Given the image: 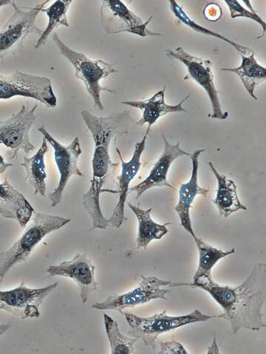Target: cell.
<instances>
[{"label": "cell", "mask_w": 266, "mask_h": 354, "mask_svg": "<svg viewBox=\"0 0 266 354\" xmlns=\"http://www.w3.org/2000/svg\"><path fill=\"white\" fill-rule=\"evenodd\" d=\"M225 3L229 9L231 17L232 19L244 17L258 22V24L263 28V35L258 39H262L265 37V21H263V19L259 15H258L254 10H249L246 9L245 8L242 7L238 1H231V0H229V1H225Z\"/></svg>", "instance_id": "cell-28"}, {"label": "cell", "mask_w": 266, "mask_h": 354, "mask_svg": "<svg viewBox=\"0 0 266 354\" xmlns=\"http://www.w3.org/2000/svg\"><path fill=\"white\" fill-rule=\"evenodd\" d=\"M47 272L50 276H62L74 281L79 286L80 296L84 304L87 302L92 292L99 290L95 278V266L85 254L79 253L71 260L50 266Z\"/></svg>", "instance_id": "cell-14"}, {"label": "cell", "mask_w": 266, "mask_h": 354, "mask_svg": "<svg viewBox=\"0 0 266 354\" xmlns=\"http://www.w3.org/2000/svg\"><path fill=\"white\" fill-rule=\"evenodd\" d=\"M209 165L218 182L214 203L219 210L220 216L228 218L238 210H247V206L242 205L240 201L236 183L228 178V176L219 174L212 162H209Z\"/></svg>", "instance_id": "cell-20"}, {"label": "cell", "mask_w": 266, "mask_h": 354, "mask_svg": "<svg viewBox=\"0 0 266 354\" xmlns=\"http://www.w3.org/2000/svg\"><path fill=\"white\" fill-rule=\"evenodd\" d=\"M207 353H220L215 337L213 339V344L209 347Z\"/></svg>", "instance_id": "cell-32"}, {"label": "cell", "mask_w": 266, "mask_h": 354, "mask_svg": "<svg viewBox=\"0 0 266 354\" xmlns=\"http://www.w3.org/2000/svg\"><path fill=\"white\" fill-rule=\"evenodd\" d=\"M199 288L207 292L223 308L218 315L229 321L231 333L236 335L241 329L259 330L266 327L263 309L266 299V264L254 266L245 281L236 287L221 286L213 278L202 277L190 284H172Z\"/></svg>", "instance_id": "cell-1"}, {"label": "cell", "mask_w": 266, "mask_h": 354, "mask_svg": "<svg viewBox=\"0 0 266 354\" xmlns=\"http://www.w3.org/2000/svg\"><path fill=\"white\" fill-rule=\"evenodd\" d=\"M14 1H8V0H0V8L8 6V5H12Z\"/></svg>", "instance_id": "cell-34"}, {"label": "cell", "mask_w": 266, "mask_h": 354, "mask_svg": "<svg viewBox=\"0 0 266 354\" xmlns=\"http://www.w3.org/2000/svg\"><path fill=\"white\" fill-rule=\"evenodd\" d=\"M15 97L35 99L51 108L57 105L49 77L20 71L10 75L0 74V100Z\"/></svg>", "instance_id": "cell-7"}, {"label": "cell", "mask_w": 266, "mask_h": 354, "mask_svg": "<svg viewBox=\"0 0 266 354\" xmlns=\"http://www.w3.org/2000/svg\"><path fill=\"white\" fill-rule=\"evenodd\" d=\"M50 1H44L35 7L21 8L14 1V15L0 30V59L16 53L31 33L41 35L42 30L36 25V19Z\"/></svg>", "instance_id": "cell-6"}, {"label": "cell", "mask_w": 266, "mask_h": 354, "mask_svg": "<svg viewBox=\"0 0 266 354\" xmlns=\"http://www.w3.org/2000/svg\"><path fill=\"white\" fill-rule=\"evenodd\" d=\"M48 151V142L42 140V145L37 152L32 157L24 158L21 166L26 171V181L35 194L46 196L47 185L46 165L44 158Z\"/></svg>", "instance_id": "cell-21"}, {"label": "cell", "mask_w": 266, "mask_h": 354, "mask_svg": "<svg viewBox=\"0 0 266 354\" xmlns=\"http://www.w3.org/2000/svg\"><path fill=\"white\" fill-rule=\"evenodd\" d=\"M71 223V219L59 216L35 212L24 234L6 250H0V283L10 269L26 261L39 243L51 232Z\"/></svg>", "instance_id": "cell-3"}, {"label": "cell", "mask_w": 266, "mask_h": 354, "mask_svg": "<svg viewBox=\"0 0 266 354\" xmlns=\"http://www.w3.org/2000/svg\"><path fill=\"white\" fill-rule=\"evenodd\" d=\"M13 165L8 163L5 160L3 155L0 153V175L3 174L8 169L11 167Z\"/></svg>", "instance_id": "cell-31"}, {"label": "cell", "mask_w": 266, "mask_h": 354, "mask_svg": "<svg viewBox=\"0 0 266 354\" xmlns=\"http://www.w3.org/2000/svg\"><path fill=\"white\" fill-rule=\"evenodd\" d=\"M73 3L72 0L69 1H58L53 2L49 7H44L42 10V12L47 15L48 18V24L46 28L42 30L38 41L35 44L37 49L44 46L48 41L49 37L52 35L55 28L60 26L69 27V21L68 19V11Z\"/></svg>", "instance_id": "cell-25"}, {"label": "cell", "mask_w": 266, "mask_h": 354, "mask_svg": "<svg viewBox=\"0 0 266 354\" xmlns=\"http://www.w3.org/2000/svg\"><path fill=\"white\" fill-rule=\"evenodd\" d=\"M161 354L165 353H179V354H188V352L186 350L181 343L177 342L175 339L169 342H161L160 343V351L159 352Z\"/></svg>", "instance_id": "cell-29"}, {"label": "cell", "mask_w": 266, "mask_h": 354, "mask_svg": "<svg viewBox=\"0 0 266 354\" xmlns=\"http://www.w3.org/2000/svg\"><path fill=\"white\" fill-rule=\"evenodd\" d=\"M10 327V324L0 325V336H2Z\"/></svg>", "instance_id": "cell-33"}, {"label": "cell", "mask_w": 266, "mask_h": 354, "mask_svg": "<svg viewBox=\"0 0 266 354\" xmlns=\"http://www.w3.org/2000/svg\"><path fill=\"white\" fill-rule=\"evenodd\" d=\"M166 87L163 86L161 91L155 93L152 97L143 102H124L121 104L143 111L142 118L137 122L136 125L142 127L148 124L149 129L157 123L161 117L172 113H186L187 110L183 107V104L190 97L188 95L184 100L176 105H170L165 102Z\"/></svg>", "instance_id": "cell-19"}, {"label": "cell", "mask_w": 266, "mask_h": 354, "mask_svg": "<svg viewBox=\"0 0 266 354\" xmlns=\"http://www.w3.org/2000/svg\"><path fill=\"white\" fill-rule=\"evenodd\" d=\"M104 321L111 349L110 353L112 354L134 353L137 339L122 335L117 321L112 317L104 315Z\"/></svg>", "instance_id": "cell-27"}, {"label": "cell", "mask_w": 266, "mask_h": 354, "mask_svg": "<svg viewBox=\"0 0 266 354\" xmlns=\"http://www.w3.org/2000/svg\"><path fill=\"white\" fill-rule=\"evenodd\" d=\"M193 238L199 253L198 267L193 277V280L202 278V277L213 278L212 271L215 264L220 259L236 252L234 248L225 251L211 246L208 243L197 237L196 235Z\"/></svg>", "instance_id": "cell-24"}, {"label": "cell", "mask_w": 266, "mask_h": 354, "mask_svg": "<svg viewBox=\"0 0 266 354\" xmlns=\"http://www.w3.org/2000/svg\"><path fill=\"white\" fill-rule=\"evenodd\" d=\"M170 5L172 13L175 16V17L177 19L180 20L182 22V24H184L185 26L192 28L195 32L202 33V35H204L213 37L223 41L227 42V44H229V46L234 48L240 55H246V57H247V55H249L250 54L254 52V50L251 48L242 46L241 44L230 40L229 38L226 37L225 36L220 35V33L218 32L209 30L206 28H204L202 26L197 24L195 21L192 20L190 17L187 16V15L185 13V11L179 6V4L175 1H173V0H172V1H170Z\"/></svg>", "instance_id": "cell-26"}, {"label": "cell", "mask_w": 266, "mask_h": 354, "mask_svg": "<svg viewBox=\"0 0 266 354\" xmlns=\"http://www.w3.org/2000/svg\"><path fill=\"white\" fill-rule=\"evenodd\" d=\"M37 106H22L19 112L0 120V144L8 149L9 159H15L19 151L29 154L36 149L30 140V131L35 123Z\"/></svg>", "instance_id": "cell-8"}, {"label": "cell", "mask_w": 266, "mask_h": 354, "mask_svg": "<svg viewBox=\"0 0 266 354\" xmlns=\"http://www.w3.org/2000/svg\"><path fill=\"white\" fill-rule=\"evenodd\" d=\"M101 3L102 24L107 35L130 32L143 38L160 35L148 28L153 15L144 21L119 0H103Z\"/></svg>", "instance_id": "cell-12"}, {"label": "cell", "mask_w": 266, "mask_h": 354, "mask_svg": "<svg viewBox=\"0 0 266 354\" xmlns=\"http://www.w3.org/2000/svg\"><path fill=\"white\" fill-rule=\"evenodd\" d=\"M137 218L139 223V232L136 240L138 249L146 250L150 243L154 240H160L168 234V226L170 223L163 225L155 223L151 218L152 208L143 209L139 206L127 203Z\"/></svg>", "instance_id": "cell-22"}, {"label": "cell", "mask_w": 266, "mask_h": 354, "mask_svg": "<svg viewBox=\"0 0 266 354\" xmlns=\"http://www.w3.org/2000/svg\"><path fill=\"white\" fill-rule=\"evenodd\" d=\"M166 55L180 61L186 66L188 74L184 80H193L204 88L213 107V115L209 116L214 119L227 120L229 113L222 109L212 71V62L194 57L182 48L166 50Z\"/></svg>", "instance_id": "cell-10"}, {"label": "cell", "mask_w": 266, "mask_h": 354, "mask_svg": "<svg viewBox=\"0 0 266 354\" xmlns=\"http://www.w3.org/2000/svg\"><path fill=\"white\" fill-rule=\"evenodd\" d=\"M58 284V282H55L47 286L31 289L21 283L13 290H0V310L21 319L38 318L41 315L39 306Z\"/></svg>", "instance_id": "cell-13"}, {"label": "cell", "mask_w": 266, "mask_h": 354, "mask_svg": "<svg viewBox=\"0 0 266 354\" xmlns=\"http://www.w3.org/2000/svg\"><path fill=\"white\" fill-rule=\"evenodd\" d=\"M123 314L130 328L128 336L142 340L148 346H154L159 337L166 332L218 317V315H205L198 309L191 314L179 317L168 316L166 311L149 317L127 313Z\"/></svg>", "instance_id": "cell-5"}, {"label": "cell", "mask_w": 266, "mask_h": 354, "mask_svg": "<svg viewBox=\"0 0 266 354\" xmlns=\"http://www.w3.org/2000/svg\"><path fill=\"white\" fill-rule=\"evenodd\" d=\"M81 115L94 142L92 179L90 187L83 196V206L91 217L93 229L106 230L109 224L100 205V196L109 168L113 165L109 154L110 144L127 124L129 114L122 112L98 117L83 110Z\"/></svg>", "instance_id": "cell-2"}, {"label": "cell", "mask_w": 266, "mask_h": 354, "mask_svg": "<svg viewBox=\"0 0 266 354\" xmlns=\"http://www.w3.org/2000/svg\"><path fill=\"white\" fill-rule=\"evenodd\" d=\"M163 151L153 166L147 178L137 185L130 188V192H136V198L154 187H168L175 189L168 181V173L175 160L183 156L190 157L191 153L186 152L180 147L181 142L171 144L165 136H163Z\"/></svg>", "instance_id": "cell-16"}, {"label": "cell", "mask_w": 266, "mask_h": 354, "mask_svg": "<svg viewBox=\"0 0 266 354\" xmlns=\"http://www.w3.org/2000/svg\"><path fill=\"white\" fill-rule=\"evenodd\" d=\"M35 212L28 199L8 179L0 183V215L15 220L21 228H25Z\"/></svg>", "instance_id": "cell-18"}, {"label": "cell", "mask_w": 266, "mask_h": 354, "mask_svg": "<svg viewBox=\"0 0 266 354\" xmlns=\"http://www.w3.org/2000/svg\"><path fill=\"white\" fill-rule=\"evenodd\" d=\"M52 39L63 57L73 65L75 75L83 82L96 106L104 110L101 93H114L115 91L102 86L101 81L117 72L114 66L101 59H91L85 54L71 49L60 39L57 32L53 33Z\"/></svg>", "instance_id": "cell-4"}, {"label": "cell", "mask_w": 266, "mask_h": 354, "mask_svg": "<svg viewBox=\"0 0 266 354\" xmlns=\"http://www.w3.org/2000/svg\"><path fill=\"white\" fill-rule=\"evenodd\" d=\"M240 57L242 62L238 68H221V71H229L238 75L249 95L257 101L258 98L254 95V90L257 86L266 80V69L255 59L254 52L247 57Z\"/></svg>", "instance_id": "cell-23"}, {"label": "cell", "mask_w": 266, "mask_h": 354, "mask_svg": "<svg viewBox=\"0 0 266 354\" xmlns=\"http://www.w3.org/2000/svg\"><path fill=\"white\" fill-rule=\"evenodd\" d=\"M205 151L206 149H199L191 153V177L190 180L180 186L179 201L175 207V212L179 215L181 226L192 237L195 234L190 216V209L197 195L206 196L209 192V190L198 184L199 158Z\"/></svg>", "instance_id": "cell-17"}, {"label": "cell", "mask_w": 266, "mask_h": 354, "mask_svg": "<svg viewBox=\"0 0 266 354\" xmlns=\"http://www.w3.org/2000/svg\"><path fill=\"white\" fill-rule=\"evenodd\" d=\"M39 131L53 149L55 162L60 176L57 187L48 195L51 205L55 207L61 203L66 185L72 177L83 176L78 166V160L82 153L81 143L77 137L69 146H64L50 134L44 126L40 127Z\"/></svg>", "instance_id": "cell-9"}, {"label": "cell", "mask_w": 266, "mask_h": 354, "mask_svg": "<svg viewBox=\"0 0 266 354\" xmlns=\"http://www.w3.org/2000/svg\"><path fill=\"white\" fill-rule=\"evenodd\" d=\"M204 15L210 21H217L222 16V9L217 3H209L204 10Z\"/></svg>", "instance_id": "cell-30"}, {"label": "cell", "mask_w": 266, "mask_h": 354, "mask_svg": "<svg viewBox=\"0 0 266 354\" xmlns=\"http://www.w3.org/2000/svg\"><path fill=\"white\" fill-rule=\"evenodd\" d=\"M169 281L161 280L157 277L141 276V281L134 289L121 295L109 296L103 302H95L91 308L96 310H115L121 313L126 308H132L157 299L165 300L170 293L168 290L162 289L164 286H172Z\"/></svg>", "instance_id": "cell-11"}, {"label": "cell", "mask_w": 266, "mask_h": 354, "mask_svg": "<svg viewBox=\"0 0 266 354\" xmlns=\"http://www.w3.org/2000/svg\"><path fill=\"white\" fill-rule=\"evenodd\" d=\"M150 129H148L146 134L142 140L136 142L133 151L132 158L130 161L125 162L122 158L119 149H116L121 162V172L118 177V199L116 205L112 216L108 219L109 225L116 229H119L125 223L126 217L125 216V205L127 196L130 192V185L133 179L135 178L141 167V156L145 150L147 139L150 134Z\"/></svg>", "instance_id": "cell-15"}]
</instances>
